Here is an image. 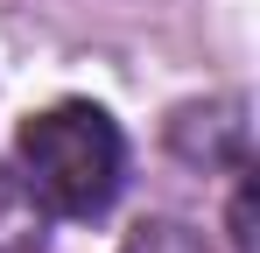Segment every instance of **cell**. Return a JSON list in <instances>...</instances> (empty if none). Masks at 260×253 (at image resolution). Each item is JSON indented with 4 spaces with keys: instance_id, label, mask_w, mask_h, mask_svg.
Instances as JSON below:
<instances>
[{
    "instance_id": "obj_1",
    "label": "cell",
    "mask_w": 260,
    "mask_h": 253,
    "mask_svg": "<svg viewBox=\"0 0 260 253\" xmlns=\"http://www.w3.org/2000/svg\"><path fill=\"white\" fill-rule=\"evenodd\" d=\"M14 155H21L14 176L28 183L43 218H99L127 183V141H120L113 113L91 99H63V106L28 113Z\"/></svg>"
},
{
    "instance_id": "obj_2",
    "label": "cell",
    "mask_w": 260,
    "mask_h": 253,
    "mask_svg": "<svg viewBox=\"0 0 260 253\" xmlns=\"http://www.w3.org/2000/svg\"><path fill=\"white\" fill-rule=\"evenodd\" d=\"M43 246V204L14 169H0V253H36Z\"/></svg>"
},
{
    "instance_id": "obj_3",
    "label": "cell",
    "mask_w": 260,
    "mask_h": 253,
    "mask_svg": "<svg viewBox=\"0 0 260 253\" xmlns=\"http://www.w3.org/2000/svg\"><path fill=\"white\" fill-rule=\"evenodd\" d=\"M232 246L253 253V190L239 183V197H232Z\"/></svg>"
}]
</instances>
